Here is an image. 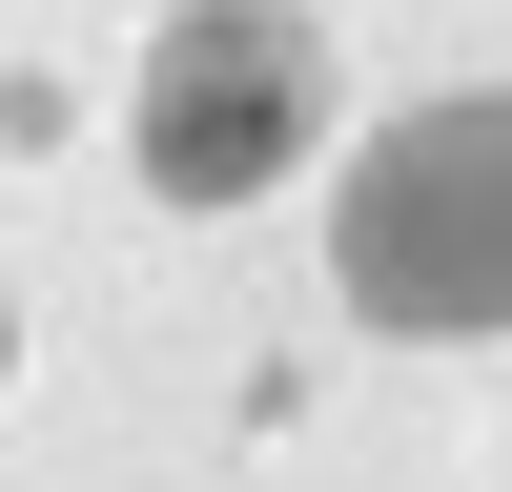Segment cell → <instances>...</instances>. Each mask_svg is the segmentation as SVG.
I'll list each match as a JSON object with an SVG mask.
<instances>
[{
    "label": "cell",
    "instance_id": "1",
    "mask_svg": "<svg viewBox=\"0 0 512 492\" xmlns=\"http://www.w3.org/2000/svg\"><path fill=\"white\" fill-rule=\"evenodd\" d=\"M308 103H328V62H308L287 0H205V21L144 62V164L185 205H246L267 164H308Z\"/></svg>",
    "mask_w": 512,
    "mask_h": 492
},
{
    "label": "cell",
    "instance_id": "2",
    "mask_svg": "<svg viewBox=\"0 0 512 492\" xmlns=\"http://www.w3.org/2000/svg\"><path fill=\"white\" fill-rule=\"evenodd\" d=\"M349 267H369V308H410V328H472V308H492V287H512V103L410 123V144L369 164Z\"/></svg>",
    "mask_w": 512,
    "mask_h": 492
}]
</instances>
